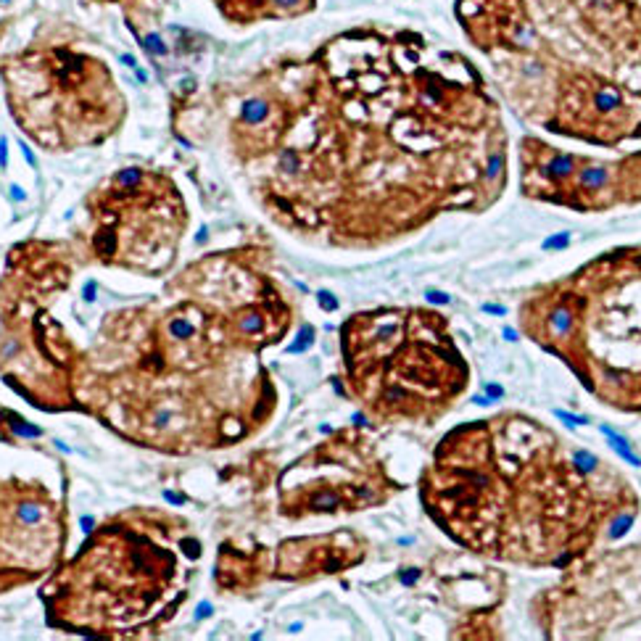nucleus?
I'll return each mask as SVG.
<instances>
[{"label":"nucleus","mask_w":641,"mask_h":641,"mask_svg":"<svg viewBox=\"0 0 641 641\" xmlns=\"http://www.w3.org/2000/svg\"><path fill=\"white\" fill-rule=\"evenodd\" d=\"M422 504L478 557L554 568L615 541L641 512L617 464L525 412L449 430L422 475Z\"/></svg>","instance_id":"f257e3e1"},{"label":"nucleus","mask_w":641,"mask_h":641,"mask_svg":"<svg viewBox=\"0 0 641 641\" xmlns=\"http://www.w3.org/2000/svg\"><path fill=\"white\" fill-rule=\"evenodd\" d=\"M515 117L615 151L641 142V0H457Z\"/></svg>","instance_id":"f03ea898"},{"label":"nucleus","mask_w":641,"mask_h":641,"mask_svg":"<svg viewBox=\"0 0 641 641\" xmlns=\"http://www.w3.org/2000/svg\"><path fill=\"white\" fill-rule=\"evenodd\" d=\"M517 327L599 404L641 415V243L536 285L517 307Z\"/></svg>","instance_id":"7ed1b4c3"},{"label":"nucleus","mask_w":641,"mask_h":641,"mask_svg":"<svg viewBox=\"0 0 641 641\" xmlns=\"http://www.w3.org/2000/svg\"><path fill=\"white\" fill-rule=\"evenodd\" d=\"M351 383L378 417L439 420L470 385L449 320L427 309L362 311L344 327Z\"/></svg>","instance_id":"20e7f679"},{"label":"nucleus","mask_w":641,"mask_h":641,"mask_svg":"<svg viewBox=\"0 0 641 641\" xmlns=\"http://www.w3.org/2000/svg\"><path fill=\"white\" fill-rule=\"evenodd\" d=\"M544 639H605L641 620V544L594 549L531 599Z\"/></svg>","instance_id":"39448f33"},{"label":"nucleus","mask_w":641,"mask_h":641,"mask_svg":"<svg viewBox=\"0 0 641 641\" xmlns=\"http://www.w3.org/2000/svg\"><path fill=\"white\" fill-rule=\"evenodd\" d=\"M517 185L525 198L581 214L641 206V148L591 156L552 145L538 135L517 142Z\"/></svg>","instance_id":"423d86ee"},{"label":"nucleus","mask_w":641,"mask_h":641,"mask_svg":"<svg viewBox=\"0 0 641 641\" xmlns=\"http://www.w3.org/2000/svg\"><path fill=\"white\" fill-rule=\"evenodd\" d=\"M270 117V103L261 101V98H251L240 106V119L243 124H261L264 119Z\"/></svg>","instance_id":"0eeeda50"},{"label":"nucleus","mask_w":641,"mask_h":641,"mask_svg":"<svg viewBox=\"0 0 641 641\" xmlns=\"http://www.w3.org/2000/svg\"><path fill=\"white\" fill-rule=\"evenodd\" d=\"M169 330H172V335L179 338V341H188L190 335H193V325L185 322V320H175L172 325H169Z\"/></svg>","instance_id":"6e6552de"},{"label":"nucleus","mask_w":641,"mask_h":641,"mask_svg":"<svg viewBox=\"0 0 641 641\" xmlns=\"http://www.w3.org/2000/svg\"><path fill=\"white\" fill-rule=\"evenodd\" d=\"M19 515H22L24 522H37L43 517V510H40L37 504H22V512H19Z\"/></svg>","instance_id":"1a4fd4ad"},{"label":"nucleus","mask_w":641,"mask_h":641,"mask_svg":"<svg viewBox=\"0 0 641 641\" xmlns=\"http://www.w3.org/2000/svg\"><path fill=\"white\" fill-rule=\"evenodd\" d=\"M320 304L322 307H327V309H335V301H332L327 293H320Z\"/></svg>","instance_id":"9d476101"},{"label":"nucleus","mask_w":641,"mask_h":641,"mask_svg":"<svg viewBox=\"0 0 641 641\" xmlns=\"http://www.w3.org/2000/svg\"><path fill=\"white\" fill-rule=\"evenodd\" d=\"M6 145H8V142L3 138V140H0V166H6Z\"/></svg>","instance_id":"9b49d317"},{"label":"nucleus","mask_w":641,"mask_h":641,"mask_svg":"<svg viewBox=\"0 0 641 641\" xmlns=\"http://www.w3.org/2000/svg\"><path fill=\"white\" fill-rule=\"evenodd\" d=\"M206 615H212V607H209V605H201V612H198V617H206Z\"/></svg>","instance_id":"f8f14e48"},{"label":"nucleus","mask_w":641,"mask_h":641,"mask_svg":"<svg viewBox=\"0 0 641 641\" xmlns=\"http://www.w3.org/2000/svg\"><path fill=\"white\" fill-rule=\"evenodd\" d=\"M84 290H87V293H84V298H95V285H87Z\"/></svg>","instance_id":"ddd939ff"},{"label":"nucleus","mask_w":641,"mask_h":641,"mask_svg":"<svg viewBox=\"0 0 641 641\" xmlns=\"http://www.w3.org/2000/svg\"><path fill=\"white\" fill-rule=\"evenodd\" d=\"M6 3H11V0H0V6H6Z\"/></svg>","instance_id":"4468645a"}]
</instances>
